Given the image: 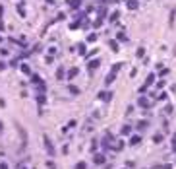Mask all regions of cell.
I'll return each mask as SVG.
<instances>
[{
  "instance_id": "1",
  "label": "cell",
  "mask_w": 176,
  "mask_h": 169,
  "mask_svg": "<svg viewBox=\"0 0 176 169\" xmlns=\"http://www.w3.org/2000/svg\"><path fill=\"white\" fill-rule=\"evenodd\" d=\"M45 148H47V152H48V156H50V157H54V146H52V142L50 140H48V138L45 136Z\"/></svg>"
},
{
  "instance_id": "2",
  "label": "cell",
  "mask_w": 176,
  "mask_h": 169,
  "mask_svg": "<svg viewBox=\"0 0 176 169\" xmlns=\"http://www.w3.org/2000/svg\"><path fill=\"white\" fill-rule=\"evenodd\" d=\"M16 126H18L19 134H21V146L25 148V146H27V134H25V130H23V128H21V125H16Z\"/></svg>"
},
{
  "instance_id": "3",
  "label": "cell",
  "mask_w": 176,
  "mask_h": 169,
  "mask_svg": "<svg viewBox=\"0 0 176 169\" xmlns=\"http://www.w3.org/2000/svg\"><path fill=\"white\" fill-rule=\"evenodd\" d=\"M93 160H95V163H105V156H103V153H97Z\"/></svg>"
},
{
  "instance_id": "4",
  "label": "cell",
  "mask_w": 176,
  "mask_h": 169,
  "mask_svg": "<svg viewBox=\"0 0 176 169\" xmlns=\"http://www.w3.org/2000/svg\"><path fill=\"white\" fill-rule=\"evenodd\" d=\"M139 142H141V138H139V136H134V138L130 140V144H132V146H138Z\"/></svg>"
},
{
  "instance_id": "5",
  "label": "cell",
  "mask_w": 176,
  "mask_h": 169,
  "mask_svg": "<svg viewBox=\"0 0 176 169\" xmlns=\"http://www.w3.org/2000/svg\"><path fill=\"white\" fill-rule=\"evenodd\" d=\"M153 140H155V144H159L161 140H163V134H155V136H153Z\"/></svg>"
},
{
  "instance_id": "6",
  "label": "cell",
  "mask_w": 176,
  "mask_h": 169,
  "mask_svg": "<svg viewBox=\"0 0 176 169\" xmlns=\"http://www.w3.org/2000/svg\"><path fill=\"white\" fill-rule=\"evenodd\" d=\"M139 105H143V107H149V101H147V99H139Z\"/></svg>"
},
{
  "instance_id": "7",
  "label": "cell",
  "mask_w": 176,
  "mask_h": 169,
  "mask_svg": "<svg viewBox=\"0 0 176 169\" xmlns=\"http://www.w3.org/2000/svg\"><path fill=\"white\" fill-rule=\"evenodd\" d=\"M174 16H176V10H172V12H170V25L174 23Z\"/></svg>"
},
{
  "instance_id": "8",
  "label": "cell",
  "mask_w": 176,
  "mask_h": 169,
  "mask_svg": "<svg viewBox=\"0 0 176 169\" xmlns=\"http://www.w3.org/2000/svg\"><path fill=\"white\" fill-rule=\"evenodd\" d=\"M112 80H114V72H112V74H109V76H106V84H110Z\"/></svg>"
},
{
  "instance_id": "9",
  "label": "cell",
  "mask_w": 176,
  "mask_h": 169,
  "mask_svg": "<svg viewBox=\"0 0 176 169\" xmlns=\"http://www.w3.org/2000/svg\"><path fill=\"white\" fill-rule=\"evenodd\" d=\"M31 80H33V82H35V84H39V82H41V78H39V76H37V74H33V76H31Z\"/></svg>"
},
{
  "instance_id": "10",
  "label": "cell",
  "mask_w": 176,
  "mask_h": 169,
  "mask_svg": "<svg viewBox=\"0 0 176 169\" xmlns=\"http://www.w3.org/2000/svg\"><path fill=\"white\" fill-rule=\"evenodd\" d=\"M130 132H132L130 126H124V128H122V134H130Z\"/></svg>"
},
{
  "instance_id": "11",
  "label": "cell",
  "mask_w": 176,
  "mask_h": 169,
  "mask_svg": "<svg viewBox=\"0 0 176 169\" xmlns=\"http://www.w3.org/2000/svg\"><path fill=\"white\" fill-rule=\"evenodd\" d=\"M56 76H58V80H62V76H64V70H62V68H58V74H56Z\"/></svg>"
},
{
  "instance_id": "12",
  "label": "cell",
  "mask_w": 176,
  "mask_h": 169,
  "mask_svg": "<svg viewBox=\"0 0 176 169\" xmlns=\"http://www.w3.org/2000/svg\"><path fill=\"white\" fill-rule=\"evenodd\" d=\"M47 167H48V169H56V165H54L52 161H47Z\"/></svg>"
},
{
  "instance_id": "13",
  "label": "cell",
  "mask_w": 176,
  "mask_h": 169,
  "mask_svg": "<svg viewBox=\"0 0 176 169\" xmlns=\"http://www.w3.org/2000/svg\"><path fill=\"white\" fill-rule=\"evenodd\" d=\"M76 169H85V163H77V165H76Z\"/></svg>"
},
{
  "instance_id": "14",
  "label": "cell",
  "mask_w": 176,
  "mask_h": 169,
  "mask_svg": "<svg viewBox=\"0 0 176 169\" xmlns=\"http://www.w3.org/2000/svg\"><path fill=\"white\" fill-rule=\"evenodd\" d=\"M4 68H6V64H4L2 60H0V70H4Z\"/></svg>"
}]
</instances>
